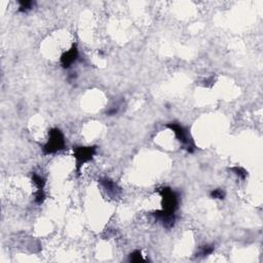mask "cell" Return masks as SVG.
I'll return each mask as SVG.
<instances>
[{"label":"cell","mask_w":263,"mask_h":263,"mask_svg":"<svg viewBox=\"0 0 263 263\" xmlns=\"http://www.w3.org/2000/svg\"><path fill=\"white\" fill-rule=\"evenodd\" d=\"M141 260H143V258H142L141 252H139V251H136V252H134L131 255V261L138 262V261H141Z\"/></svg>","instance_id":"6"},{"label":"cell","mask_w":263,"mask_h":263,"mask_svg":"<svg viewBox=\"0 0 263 263\" xmlns=\"http://www.w3.org/2000/svg\"><path fill=\"white\" fill-rule=\"evenodd\" d=\"M232 170L235 171L236 175H238V176H240V177L242 178V179H244V178L246 177V175H247V174H246V172H245V171H244V170H242V169H241V168H233Z\"/></svg>","instance_id":"7"},{"label":"cell","mask_w":263,"mask_h":263,"mask_svg":"<svg viewBox=\"0 0 263 263\" xmlns=\"http://www.w3.org/2000/svg\"><path fill=\"white\" fill-rule=\"evenodd\" d=\"M211 196L213 197V199H222L224 197V191H223V190H221V189H215L214 191H212Z\"/></svg>","instance_id":"5"},{"label":"cell","mask_w":263,"mask_h":263,"mask_svg":"<svg viewBox=\"0 0 263 263\" xmlns=\"http://www.w3.org/2000/svg\"><path fill=\"white\" fill-rule=\"evenodd\" d=\"M94 153H95V148H93V147H88V148L81 147V148H79L76 152V158L77 161L79 163V166L88 161V159H91Z\"/></svg>","instance_id":"2"},{"label":"cell","mask_w":263,"mask_h":263,"mask_svg":"<svg viewBox=\"0 0 263 263\" xmlns=\"http://www.w3.org/2000/svg\"><path fill=\"white\" fill-rule=\"evenodd\" d=\"M64 146V138H63L62 133L59 130H52L49 135V140L47 144L45 145L44 149L46 153H52L55 151L62 149Z\"/></svg>","instance_id":"1"},{"label":"cell","mask_w":263,"mask_h":263,"mask_svg":"<svg viewBox=\"0 0 263 263\" xmlns=\"http://www.w3.org/2000/svg\"><path fill=\"white\" fill-rule=\"evenodd\" d=\"M213 251H214L213 246H205L201 250V252H199V255H202V256H208V255L213 253Z\"/></svg>","instance_id":"4"},{"label":"cell","mask_w":263,"mask_h":263,"mask_svg":"<svg viewBox=\"0 0 263 263\" xmlns=\"http://www.w3.org/2000/svg\"><path fill=\"white\" fill-rule=\"evenodd\" d=\"M76 58H77V49L74 46H72L71 49L66 52L62 55L61 62H62L63 67H64V68H68L70 65L75 61Z\"/></svg>","instance_id":"3"}]
</instances>
